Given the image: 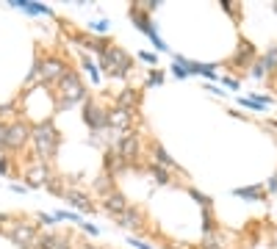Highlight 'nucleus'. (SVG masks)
Listing matches in <instances>:
<instances>
[{"label":"nucleus","instance_id":"nucleus-8","mask_svg":"<svg viewBox=\"0 0 277 249\" xmlns=\"http://www.w3.org/2000/svg\"><path fill=\"white\" fill-rule=\"evenodd\" d=\"M83 122L89 125L92 130H103V127H108V111L100 108L92 100H86L83 103Z\"/></svg>","mask_w":277,"mask_h":249},{"label":"nucleus","instance_id":"nucleus-35","mask_svg":"<svg viewBox=\"0 0 277 249\" xmlns=\"http://www.w3.org/2000/svg\"><path fill=\"white\" fill-rule=\"evenodd\" d=\"M39 221H42V224H53V221H58V219H56V213H39Z\"/></svg>","mask_w":277,"mask_h":249},{"label":"nucleus","instance_id":"nucleus-21","mask_svg":"<svg viewBox=\"0 0 277 249\" xmlns=\"http://www.w3.org/2000/svg\"><path fill=\"white\" fill-rule=\"evenodd\" d=\"M236 197L241 199H252V202H261V194H263V186H247V188H236Z\"/></svg>","mask_w":277,"mask_h":249},{"label":"nucleus","instance_id":"nucleus-34","mask_svg":"<svg viewBox=\"0 0 277 249\" xmlns=\"http://www.w3.org/2000/svg\"><path fill=\"white\" fill-rule=\"evenodd\" d=\"M127 244H131V246H136V249H155V246H150V244H144V241L133 238V235H131V238H127Z\"/></svg>","mask_w":277,"mask_h":249},{"label":"nucleus","instance_id":"nucleus-32","mask_svg":"<svg viewBox=\"0 0 277 249\" xmlns=\"http://www.w3.org/2000/svg\"><path fill=\"white\" fill-rule=\"evenodd\" d=\"M56 219H58V221H64V219H67V221H80V216H78V213H72V211H58Z\"/></svg>","mask_w":277,"mask_h":249},{"label":"nucleus","instance_id":"nucleus-26","mask_svg":"<svg viewBox=\"0 0 277 249\" xmlns=\"http://www.w3.org/2000/svg\"><path fill=\"white\" fill-rule=\"evenodd\" d=\"M191 197H194V199H197V202L202 205V211H214V208H211V197H205V194H200L197 188H191Z\"/></svg>","mask_w":277,"mask_h":249},{"label":"nucleus","instance_id":"nucleus-15","mask_svg":"<svg viewBox=\"0 0 277 249\" xmlns=\"http://www.w3.org/2000/svg\"><path fill=\"white\" fill-rule=\"evenodd\" d=\"M11 6H17V9H23V11H28V14H53L47 6L42 3H33V0H11Z\"/></svg>","mask_w":277,"mask_h":249},{"label":"nucleus","instance_id":"nucleus-9","mask_svg":"<svg viewBox=\"0 0 277 249\" xmlns=\"http://www.w3.org/2000/svg\"><path fill=\"white\" fill-rule=\"evenodd\" d=\"M103 211H105L111 219H119L122 213L131 211V202H127V199H125L119 191H114V194H108V197L103 199Z\"/></svg>","mask_w":277,"mask_h":249},{"label":"nucleus","instance_id":"nucleus-25","mask_svg":"<svg viewBox=\"0 0 277 249\" xmlns=\"http://www.w3.org/2000/svg\"><path fill=\"white\" fill-rule=\"evenodd\" d=\"M261 61H263V66H266V72L277 70V47H269V50H266V56H263Z\"/></svg>","mask_w":277,"mask_h":249},{"label":"nucleus","instance_id":"nucleus-24","mask_svg":"<svg viewBox=\"0 0 277 249\" xmlns=\"http://www.w3.org/2000/svg\"><path fill=\"white\" fill-rule=\"evenodd\" d=\"M94 191H97V194H105V197H108V194H114V180L111 177H108V174H103V177H97V180H94Z\"/></svg>","mask_w":277,"mask_h":249},{"label":"nucleus","instance_id":"nucleus-14","mask_svg":"<svg viewBox=\"0 0 277 249\" xmlns=\"http://www.w3.org/2000/svg\"><path fill=\"white\" fill-rule=\"evenodd\" d=\"M188 75H205L208 80H216L219 75H216V66L214 64H200V61H188Z\"/></svg>","mask_w":277,"mask_h":249},{"label":"nucleus","instance_id":"nucleus-41","mask_svg":"<svg viewBox=\"0 0 277 249\" xmlns=\"http://www.w3.org/2000/svg\"><path fill=\"white\" fill-rule=\"evenodd\" d=\"M0 174H9V158H0Z\"/></svg>","mask_w":277,"mask_h":249},{"label":"nucleus","instance_id":"nucleus-3","mask_svg":"<svg viewBox=\"0 0 277 249\" xmlns=\"http://www.w3.org/2000/svg\"><path fill=\"white\" fill-rule=\"evenodd\" d=\"M58 89H61V100H58V103L67 105V108L75 103H86V89H83V83H80L75 70H67V75L58 80Z\"/></svg>","mask_w":277,"mask_h":249},{"label":"nucleus","instance_id":"nucleus-43","mask_svg":"<svg viewBox=\"0 0 277 249\" xmlns=\"http://www.w3.org/2000/svg\"><path fill=\"white\" fill-rule=\"evenodd\" d=\"M202 249H222L219 244H202Z\"/></svg>","mask_w":277,"mask_h":249},{"label":"nucleus","instance_id":"nucleus-36","mask_svg":"<svg viewBox=\"0 0 277 249\" xmlns=\"http://www.w3.org/2000/svg\"><path fill=\"white\" fill-rule=\"evenodd\" d=\"M139 58L141 61H147V64H155L158 58H155V53H139Z\"/></svg>","mask_w":277,"mask_h":249},{"label":"nucleus","instance_id":"nucleus-1","mask_svg":"<svg viewBox=\"0 0 277 249\" xmlns=\"http://www.w3.org/2000/svg\"><path fill=\"white\" fill-rule=\"evenodd\" d=\"M31 141H33L36 155H42V158H53L58 152V147H61V136H58L47 122L31 127Z\"/></svg>","mask_w":277,"mask_h":249},{"label":"nucleus","instance_id":"nucleus-2","mask_svg":"<svg viewBox=\"0 0 277 249\" xmlns=\"http://www.w3.org/2000/svg\"><path fill=\"white\" fill-rule=\"evenodd\" d=\"M100 66L108 72V75H117V78H125L127 72L133 70V58L127 56L122 47H108V50L100 56Z\"/></svg>","mask_w":277,"mask_h":249},{"label":"nucleus","instance_id":"nucleus-38","mask_svg":"<svg viewBox=\"0 0 277 249\" xmlns=\"http://www.w3.org/2000/svg\"><path fill=\"white\" fill-rule=\"evenodd\" d=\"M80 227H83V230L89 233V235H97V233H100V227H97V224H80Z\"/></svg>","mask_w":277,"mask_h":249},{"label":"nucleus","instance_id":"nucleus-30","mask_svg":"<svg viewBox=\"0 0 277 249\" xmlns=\"http://www.w3.org/2000/svg\"><path fill=\"white\" fill-rule=\"evenodd\" d=\"M39 78H42V70H39V61H36V64H33V70L28 72V78H25V86H33Z\"/></svg>","mask_w":277,"mask_h":249},{"label":"nucleus","instance_id":"nucleus-7","mask_svg":"<svg viewBox=\"0 0 277 249\" xmlns=\"http://www.w3.org/2000/svg\"><path fill=\"white\" fill-rule=\"evenodd\" d=\"M39 70H42L45 83H58V80L67 75V64L61 61V58H53V56H47L45 61L39 58Z\"/></svg>","mask_w":277,"mask_h":249},{"label":"nucleus","instance_id":"nucleus-28","mask_svg":"<svg viewBox=\"0 0 277 249\" xmlns=\"http://www.w3.org/2000/svg\"><path fill=\"white\" fill-rule=\"evenodd\" d=\"M83 70L89 72V78H92V83H100V72H97V66H94L89 58H83Z\"/></svg>","mask_w":277,"mask_h":249},{"label":"nucleus","instance_id":"nucleus-18","mask_svg":"<svg viewBox=\"0 0 277 249\" xmlns=\"http://www.w3.org/2000/svg\"><path fill=\"white\" fill-rule=\"evenodd\" d=\"M50 172L45 169V166H33V169H28V183L31 186H42V183H50Z\"/></svg>","mask_w":277,"mask_h":249},{"label":"nucleus","instance_id":"nucleus-4","mask_svg":"<svg viewBox=\"0 0 277 249\" xmlns=\"http://www.w3.org/2000/svg\"><path fill=\"white\" fill-rule=\"evenodd\" d=\"M31 139V127L25 122H11V125H0V147L3 150H23V144Z\"/></svg>","mask_w":277,"mask_h":249},{"label":"nucleus","instance_id":"nucleus-40","mask_svg":"<svg viewBox=\"0 0 277 249\" xmlns=\"http://www.w3.org/2000/svg\"><path fill=\"white\" fill-rule=\"evenodd\" d=\"M9 111H14V103H6V105H0V117H6Z\"/></svg>","mask_w":277,"mask_h":249},{"label":"nucleus","instance_id":"nucleus-22","mask_svg":"<svg viewBox=\"0 0 277 249\" xmlns=\"http://www.w3.org/2000/svg\"><path fill=\"white\" fill-rule=\"evenodd\" d=\"M150 172H153V177H155V183H158V186H169L172 183V174H169V169H164V166L150 164Z\"/></svg>","mask_w":277,"mask_h":249},{"label":"nucleus","instance_id":"nucleus-27","mask_svg":"<svg viewBox=\"0 0 277 249\" xmlns=\"http://www.w3.org/2000/svg\"><path fill=\"white\" fill-rule=\"evenodd\" d=\"M89 31L94 33V36H103V33L108 31V22L105 19H94V22H89Z\"/></svg>","mask_w":277,"mask_h":249},{"label":"nucleus","instance_id":"nucleus-17","mask_svg":"<svg viewBox=\"0 0 277 249\" xmlns=\"http://www.w3.org/2000/svg\"><path fill=\"white\" fill-rule=\"evenodd\" d=\"M153 158H155L153 161L155 166H164V169H172V166H175V161L169 158V152H166L161 144H153Z\"/></svg>","mask_w":277,"mask_h":249},{"label":"nucleus","instance_id":"nucleus-10","mask_svg":"<svg viewBox=\"0 0 277 249\" xmlns=\"http://www.w3.org/2000/svg\"><path fill=\"white\" fill-rule=\"evenodd\" d=\"M114 150H117L122 158H127V161L136 158L139 155V136H136V133H131V130L122 133V136H119V144L114 147Z\"/></svg>","mask_w":277,"mask_h":249},{"label":"nucleus","instance_id":"nucleus-16","mask_svg":"<svg viewBox=\"0 0 277 249\" xmlns=\"http://www.w3.org/2000/svg\"><path fill=\"white\" fill-rule=\"evenodd\" d=\"M127 164H131V161H127V158H122L117 150H111V155H108V161H105V169L111 172V177H114V174H117V172H122Z\"/></svg>","mask_w":277,"mask_h":249},{"label":"nucleus","instance_id":"nucleus-5","mask_svg":"<svg viewBox=\"0 0 277 249\" xmlns=\"http://www.w3.org/2000/svg\"><path fill=\"white\" fill-rule=\"evenodd\" d=\"M131 19H133V22H136V28H139L141 33H144V36L150 39V42H153L155 47H158V50H169V47H166V42H164V39L158 36V31H155V25H153L150 14H144V11H141L136 3L131 6Z\"/></svg>","mask_w":277,"mask_h":249},{"label":"nucleus","instance_id":"nucleus-37","mask_svg":"<svg viewBox=\"0 0 277 249\" xmlns=\"http://www.w3.org/2000/svg\"><path fill=\"white\" fill-rule=\"evenodd\" d=\"M263 188H266L269 194H277V177H272V180H269V183L263 186Z\"/></svg>","mask_w":277,"mask_h":249},{"label":"nucleus","instance_id":"nucleus-19","mask_svg":"<svg viewBox=\"0 0 277 249\" xmlns=\"http://www.w3.org/2000/svg\"><path fill=\"white\" fill-rule=\"evenodd\" d=\"M252 58H255V47L249 44V42H244V44L239 47V53L233 56V64H239V66L244 64V66H247L249 61H252Z\"/></svg>","mask_w":277,"mask_h":249},{"label":"nucleus","instance_id":"nucleus-33","mask_svg":"<svg viewBox=\"0 0 277 249\" xmlns=\"http://www.w3.org/2000/svg\"><path fill=\"white\" fill-rule=\"evenodd\" d=\"M161 83H164V75H161V72H150V78H147V86H161Z\"/></svg>","mask_w":277,"mask_h":249},{"label":"nucleus","instance_id":"nucleus-44","mask_svg":"<svg viewBox=\"0 0 277 249\" xmlns=\"http://www.w3.org/2000/svg\"><path fill=\"white\" fill-rule=\"evenodd\" d=\"M78 249H100V246H94V244H80Z\"/></svg>","mask_w":277,"mask_h":249},{"label":"nucleus","instance_id":"nucleus-20","mask_svg":"<svg viewBox=\"0 0 277 249\" xmlns=\"http://www.w3.org/2000/svg\"><path fill=\"white\" fill-rule=\"evenodd\" d=\"M136 103H139V92H133V89H125L122 94H117V108H127V111H131Z\"/></svg>","mask_w":277,"mask_h":249},{"label":"nucleus","instance_id":"nucleus-29","mask_svg":"<svg viewBox=\"0 0 277 249\" xmlns=\"http://www.w3.org/2000/svg\"><path fill=\"white\" fill-rule=\"evenodd\" d=\"M249 75H252V78H263V75H266V66H263V61H261V58H258V61H255L252 66H249Z\"/></svg>","mask_w":277,"mask_h":249},{"label":"nucleus","instance_id":"nucleus-42","mask_svg":"<svg viewBox=\"0 0 277 249\" xmlns=\"http://www.w3.org/2000/svg\"><path fill=\"white\" fill-rule=\"evenodd\" d=\"M222 9L230 11V14H236V6H233V3H222Z\"/></svg>","mask_w":277,"mask_h":249},{"label":"nucleus","instance_id":"nucleus-6","mask_svg":"<svg viewBox=\"0 0 277 249\" xmlns=\"http://www.w3.org/2000/svg\"><path fill=\"white\" fill-rule=\"evenodd\" d=\"M9 238L14 241L19 249H36V238H39V230L36 224H25V221H17V224H9Z\"/></svg>","mask_w":277,"mask_h":249},{"label":"nucleus","instance_id":"nucleus-23","mask_svg":"<svg viewBox=\"0 0 277 249\" xmlns=\"http://www.w3.org/2000/svg\"><path fill=\"white\" fill-rule=\"evenodd\" d=\"M239 105H244V108H255V111H266L269 100H263V97H239Z\"/></svg>","mask_w":277,"mask_h":249},{"label":"nucleus","instance_id":"nucleus-31","mask_svg":"<svg viewBox=\"0 0 277 249\" xmlns=\"http://www.w3.org/2000/svg\"><path fill=\"white\" fill-rule=\"evenodd\" d=\"M53 249H72V241L67 238V235H56V244H53Z\"/></svg>","mask_w":277,"mask_h":249},{"label":"nucleus","instance_id":"nucleus-39","mask_svg":"<svg viewBox=\"0 0 277 249\" xmlns=\"http://www.w3.org/2000/svg\"><path fill=\"white\" fill-rule=\"evenodd\" d=\"M222 83L230 86V89H239V80H236V78H222Z\"/></svg>","mask_w":277,"mask_h":249},{"label":"nucleus","instance_id":"nucleus-12","mask_svg":"<svg viewBox=\"0 0 277 249\" xmlns=\"http://www.w3.org/2000/svg\"><path fill=\"white\" fill-rule=\"evenodd\" d=\"M108 127L127 133V127H131V111H127V108H114V111H108Z\"/></svg>","mask_w":277,"mask_h":249},{"label":"nucleus","instance_id":"nucleus-13","mask_svg":"<svg viewBox=\"0 0 277 249\" xmlns=\"http://www.w3.org/2000/svg\"><path fill=\"white\" fill-rule=\"evenodd\" d=\"M117 221L125 227V230H133V233H141V230H144V216H141V211H136V208H131L127 213H122Z\"/></svg>","mask_w":277,"mask_h":249},{"label":"nucleus","instance_id":"nucleus-11","mask_svg":"<svg viewBox=\"0 0 277 249\" xmlns=\"http://www.w3.org/2000/svg\"><path fill=\"white\" fill-rule=\"evenodd\" d=\"M61 197L67 199V202H72L78 208V211H83V213H92L94 211V205L89 202V197H86L83 191H75V188H64V194Z\"/></svg>","mask_w":277,"mask_h":249}]
</instances>
